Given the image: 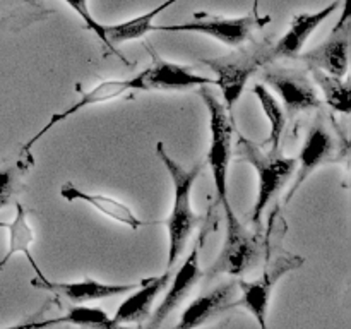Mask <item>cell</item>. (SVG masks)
<instances>
[{"instance_id": "cb8c5ba5", "label": "cell", "mask_w": 351, "mask_h": 329, "mask_svg": "<svg viewBox=\"0 0 351 329\" xmlns=\"http://www.w3.org/2000/svg\"><path fill=\"white\" fill-rule=\"evenodd\" d=\"M311 72L314 82L321 88L329 108H332L338 113H345V115L350 113L351 93L348 82L343 77H336V75L328 74V72L321 71V69H311Z\"/></svg>"}, {"instance_id": "52a82bcc", "label": "cell", "mask_w": 351, "mask_h": 329, "mask_svg": "<svg viewBox=\"0 0 351 329\" xmlns=\"http://www.w3.org/2000/svg\"><path fill=\"white\" fill-rule=\"evenodd\" d=\"M226 218V232L221 252L209 269V276L215 274H232L242 276L247 271L256 267L266 256V236L257 230L250 232L242 221L232 212Z\"/></svg>"}, {"instance_id": "603a6c76", "label": "cell", "mask_w": 351, "mask_h": 329, "mask_svg": "<svg viewBox=\"0 0 351 329\" xmlns=\"http://www.w3.org/2000/svg\"><path fill=\"white\" fill-rule=\"evenodd\" d=\"M34 167V158L31 151H21L16 161L0 167V209L9 206L24 185V178Z\"/></svg>"}, {"instance_id": "ffe728a7", "label": "cell", "mask_w": 351, "mask_h": 329, "mask_svg": "<svg viewBox=\"0 0 351 329\" xmlns=\"http://www.w3.org/2000/svg\"><path fill=\"white\" fill-rule=\"evenodd\" d=\"M177 2L178 0H165L160 5L151 9L149 12L141 14V16L134 17V19L117 24H105V34L108 38L110 45L117 47V45L127 43V41L139 40V38L146 36L147 33H153L154 27H156V24H154L156 16H160L163 10H167L168 7H171Z\"/></svg>"}, {"instance_id": "d6986e66", "label": "cell", "mask_w": 351, "mask_h": 329, "mask_svg": "<svg viewBox=\"0 0 351 329\" xmlns=\"http://www.w3.org/2000/svg\"><path fill=\"white\" fill-rule=\"evenodd\" d=\"M0 228H5L9 232V245H7V252L3 254V257L0 259V273L3 271V267L9 264V260L12 259L16 254H24L26 259L29 260L31 267H33L34 273L41 271L38 267V264L34 263L33 256L29 252L31 243L34 242V232L33 228L27 223V212L21 202H16V216L10 223L0 221Z\"/></svg>"}, {"instance_id": "4fadbf2b", "label": "cell", "mask_w": 351, "mask_h": 329, "mask_svg": "<svg viewBox=\"0 0 351 329\" xmlns=\"http://www.w3.org/2000/svg\"><path fill=\"white\" fill-rule=\"evenodd\" d=\"M129 91H143L139 74L127 79H106V81H99L93 89L81 93V96H79V99L74 105H71L67 110H64V112L53 113V115L50 117V120H48V123H45V125L41 127L40 132L34 134V136L21 147V151H31V147H33L45 134H48L53 127H57L58 123H62L64 120L71 119L72 115H75V113L81 112V110L93 105H99V103L112 101V99L120 98V96H123Z\"/></svg>"}, {"instance_id": "7a4b0ae2", "label": "cell", "mask_w": 351, "mask_h": 329, "mask_svg": "<svg viewBox=\"0 0 351 329\" xmlns=\"http://www.w3.org/2000/svg\"><path fill=\"white\" fill-rule=\"evenodd\" d=\"M237 161H245L254 170L257 171V199L254 202L250 221L261 228V218L267 206L273 202V199L280 194L281 188L288 182V178L293 175L297 167V158H287L280 151H269L264 153L254 141L240 134L235 146Z\"/></svg>"}, {"instance_id": "ac0fdd59", "label": "cell", "mask_w": 351, "mask_h": 329, "mask_svg": "<svg viewBox=\"0 0 351 329\" xmlns=\"http://www.w3.org/2000/svg\"><path fill=\"white\" fill-rule=\"evenodd\" d=\"M60 197L65 199L69 202H86L91 208H95L96 211L101 212L106 218L113 219L117 223H122V225L129 226L132 230H139L141 226L149 225L147 221L141 219L125 202L117 201V199L108 197V195L103 194H93V192H84L79 187H75L72 182H65L60 187Z\"/></svg>"}, {"instance_id": "5bb4252c", "label": "cell", "mask_w": 351, "mask_h": 329, "mask_svg": "<svg viewBox=\"0 0 351 329\" xmlns=\"http://www.w3.org/2000/svg\"><path fill=\"white\" fill-rule=\"evenodd\" d=\"M264 82L280 96L285 112L290 117L322 105L317 89L304 74L283 69H267L264 72Z\"/></svg>"}, {"instance_id": "484cf974", "label": "cell", "mask_w": 351, "mask_h": 329, "mask_svg": "<svg viewBox=\"0 0 351 329\" xmlns=\"http://www.w3.org/2000/svg\"><path fill=\"white\" fill-rule=\"evenodd\" d=\"M259 2L261 0H254V7H252L254 14H259Z\"/></svg>"}, {"instance_id": "6da1fadb", "label": "cell", "mask_w": 351, "mask_h": 329, "mask_svg": "<svg viewBox=\"0 0 351 329\" xmlns=\"http://www.w3.org/2000/svg\"><path fill=\"white\" fill-rule=\"evenodd\" d=\"M156 154L167 168L171 178V185H173V206H171L168 218L163 221L168 230L167 267L171 269L184 254L195 226L201 223V216L192 208V188L199 178V173L202 171V163H195L194 167L185 168L168 153L163 143L156 144Z\"/></svg>"}, {"instance_id": "7c38bea8", "label": "cell", "mask_w": 351, "mask_h": 329, "mask_svg": "<svg viewBox=\"0 0 351 329\" xmlns=\"http://www.w3.org/2000/svg\"><path fill=\"white\" fill-rule=\"evenodd\" d=\"M202 242H204V235L199 236L197 240L192 245V250L189 252V256L185 257V260L182 263V266L178 267V271L175 273V278L171 276L170 283H168V291L163 297V300L160 302V305L156 307V310L151 312L149 322L147 326L149 328H158V326L163 324L168 319V315L173 314L178 307L182 305V302L191 295V291L194 290L195 284L202 280L204 273L201 269V249Z\"/></svg>"}, {"instance_id": "44dd1931", "label": "cell", "mask_w": 351, "mask_h": 329, "mask_svg": "<svg viewBox=\"0 0 351 329\" xmlns=\"http://www.w3.org/2000/svg\"><path fill=\"white\" fill-rule=\"evenodd\" d=\"M55 324H72L81 326V328H96V329H115L112 321V315L99 307H89L84 304H72L69 305L65 314L60 317L47 319L40 322H29L24 326H33V328H45V326Z\"/></svg>"}, {"instance_id": "4316f807", "label": "cell", "mask_w": 351, "mask_h": 329, "mask_svg": "<svg viewBox=\"0 0 351 329\" xmlns=\"http://www.w3.org/2000/svg\"><path fill=\"white\" fill-rule=\"evenodd\" d=\"M0 2H29V0H0Z\"/></svg>"}, {"instance_id": "30bf717a", "label": "cell", "mask_w": 351, "mask_h": 329, "mask_svg": "<svg viewBox=\"0 0 351 329\" xmlns=\"http://www.w3.org/2000/svg\"><path fill=\"white\" fill-rule=\"evenodd\" d=\"M146 48L151 51V65L137 72L143 91H187L201 86L215 84L213 77L197 74L187 65L165 60L153 48Z\"/></svg>"}, {"instance_id": "2e32d148", "label": "cell", "mask_w": 351, "mask_h": 329, "mask_svg": "<svg viewBox=\"0 0 351 329\" xmlns=\"http://www.w3.org/2000/svg\"><path fill=\"white\" fill-rule=\"evenodd\" d=\"M171 276H173L171 271L167 269L160 276L147 278L146 283L130 291L129 297L119 305L115 314L112 315L115 328L122 324H143L146 319H149L154 302L160 297L161 291L168 287Z\"/></svg>"}, {"instance_id": "8992f818", "label": "cell", "mask_w": 351, "mask_h": 329, "mask_svg": "<svg viewBox=\"0 0 351 329\" xmlns=\"http://www.w3.org/2000/svg\"><path fill=\"white\" fill-rule=\"evenodd\" d=\"M264 260V269L259 278L252 281H239V290L242 291L240 300L233 302V307H245L252 314L257 324L263 329L267 328V308H269L271 297H273L274 287L285 274L297 271L304 266L305 259L297 254H291L288 250L278 249L274 256H271L269 249L266 252Z\"/></svg>"}, {"instance_id": "5b68a950", "label": "cell", "mask_w": 351, "mask_h": 329, "mask_svg": "<svg viewBox=\"0 0 351 329\" xmlns=\"http://www.w3.org/2000/svg\"><path fill=\"white\" fill-rule=\"evenodd\" d=\"M269 43L254 45L239 53L223 55L215 58H202L201 64L215 72V84L221 91L226 112L232 115L237 101L242 96L247 82L261 67L269 64Z\"/></svg>"}, {"instance_id": "3957f363", "label": "cell", "mask_w": 351, "mask_h": 329, "mask_svg": "<svg viewBox=\"0 0 351 329\" xmlns=\"http://www.w3.org/2000/svg\"><path fill=\"white\" fill-rule=\"evenodd\" d=\"M201 98L204 101L209 115V149L206 161L213 173L216 195L221 204L225 216H230L233 211L228 195V167L232 160V139H233V119L226 112L225 105L215 96L209 86L199 88Z\"/></svg>"}, {"instance_id": "e0dca14e", "label": "cell", "mask_w": 351, "mask_h": 329, "mask_svg": "<svg viewBox=\"0 0 351 329\" xmlns=\"http://www.w3.org/2000/svg\"><path fill=\"white\" fill-rule=\"evenodd\" d=\"M237 290H239V283H235V281H226V283L218 284L213 290L199 295L182 312L180 321L177 322V328H197V326H202L208 321H211L213 317L221 314L226 308H232L233 302H235Z\"/></svg>"}, {"instance_id": "8fae6325", "label": "cell", "mask_w": 351, "mask_h": 329, "mask_svg": "<svg viewBox=\"0 0 351 329\" xmlns=\"http://www.w3.org/2000/svg\"><path fill=\"white\" fill-rule=\"evenodd\" d=\"M144 283L146 280L134 281V283H103V281L91 280V278H86L82 281H51L45 276L43 271H38L36 278L31 280L33 288L50 291L57 297L65 298L71 304H86V302L119 297V295L130 293Z\"/></svg>"}, {"instance_id": "277c9868", "label": "cell", "mask_w": 351, "mask_h": 329, "mask_svg": "<svg viewBox=\"0 0 351 329\" xmlns=\"http://www.w3.org/2000/svg\"><path fill=\"white\" fill-rule=\"evenodd\" d=\"M348 153V143L343 139L324 115H319L308 127L295 167V180L285 195V204H290L298 188L321 167L339 161Z\"/></svg>"}, {"instance_id": "7402d4cb", "label": "cell", "mask_w": 351, "mask_h": 329, "mask_svg": "<svg viewBox=\"0 0 351 329\" xmlns=\"http://www.w3.org/2000/svg\"><path fill=\"white\" fill-rule=\"evenodd\" d=\"M252 93L256 95L267 122H269V136H267L266 144L269 146V151H280L281 139H283L285 129H287V112L283 105L276 99V96L269 91L266 84L259 82L252 88Z\"/></svg>"}, {"instance_id": "9c48e42d", "label": "cell", "mask_w": 351, "mask_h": 329, "mask_svg": "<svg viewBox=\"0 0 351 329\" xmlns=\"http://www.w3.org/2000/svg\"><path fill=\"white\" fill-rule=\"evenodd\" d=\"M350 36L351 21L348 12V0H343L341 19L335 26L324 43L302 51L300 57L308 69H321L336 77H345L348 74V55H350Z\"/></svg>"}, {"instance_id": "d4e9b609", "label": "cell", "mask_w": 351, "mask_h": 329, "mask_svg": "<svg viewBox=\"0 0 351 329\" xmlns=\"http://www.w3.org/2000/svg\"><path fill=\"white\" fill-rule=\"evenodd\" d=\"M64 2L67 3V5L71 7V9L74 10L79 17H81L82 23H84V26H86V29L93 31V33L98 36V40L105 45L106 51H110L112 55L119 57L125 65H130V62L127 60L122 53H120L119 48L113 47V45H110L108 38H106V34H105V24H101L99 21H96L95 16L91 14V10H89V0H64Z\"/></svg>"}, {"instance_id": "9a60e30c", "label": "cell", "mask_w": 351, "mask_h": 329, "mask_svg": "<svg viewBox=\"0 0 351 329\" xmlns=\"http://www.w3.org/2000/svg\"><path fill=\"white\" fill-rule=\"evenodd\" d=\"M341 5V0H332L315 12H300L291 19L287 33L269 47V62L278 58H298L312 34L326 19L332 16Z\"/></svg>"}, {"instance_id": "ba28073f", "label": "cell", "mask_w": 351, "mask_h": 329, "mask_svg": "<svg viewBox=\"0 0 351 329\" xmlns=\"http://www.w3.org/2000/svg\"><path fill=\"white\" fill-rule=\"evenodd\" d=\"M271 23V16L261 14H247L242 17H206L204 12H195L194 19L180 24L156 26L154 31L163 33H195L218 40L219 43L230 48L243 47L256 29H263Z\"/></svg>"}]
</instances>
